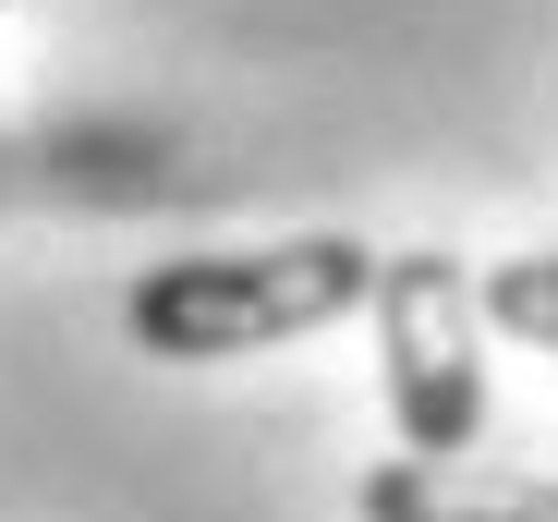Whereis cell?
<instances>
[{"label": "cell", "mask_w": 558, "mask_h": 522, "mask_svg": "<svg viewBox=\"0 0 558 522\" xmlns=\"http://www.w3.org/2000/svg\"><path fill=\"white\" fill-rule=\"evenodd\" d=\"M352 304H377V255L352 231H304V243H243V255H170L122 292L134 353L158 365H231V353H279Z\"/></svg>", "instance_id": "cell-1"}, {"label": "cell", "mask_w": 558, "mask_h": 522, "mask_svg": "<svg viewBox=\"0 0 558 522\" xmlns=\"http://www.w3.org/2000/svg\"><path fill=\"white\" fill-rule=\"evenodd\" d=\"M474 292H486V328H510V340H534V353H558V255H498Z\"/></svg>", "instance_id": "cell-4"}, {"label": "cell", "mask_w": 558, "mask_h": 522, "mask_svg": "<svg viewBox=\"0 0 558 522\" xmlns=\"http://www.w3.org/2000/svg\"><path fill=\"white\" fill-rule=\"evenodd\" d=\"M352 510L364 522H558V474H510V462H425V450H401V462H377L352 486Z\"/></svg>", "instance_id": "cell-3"}, {"label": "cell", "mask_w": 558, "mask_h": 522, "mask_svg": "<svg viewBox=\"0 0 558 522\" xmlns=\"http://www.w3.org/2000/svg\"><path fill=\"white\" fill-rule=\"evenodd\" d=\"M377 365H389L401 450L461 462L486 438V292L461 255H437V243L377 255Z\"/></svg>", "instance_id": "cell-2"}]
</instances>
